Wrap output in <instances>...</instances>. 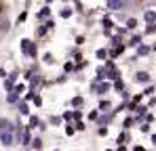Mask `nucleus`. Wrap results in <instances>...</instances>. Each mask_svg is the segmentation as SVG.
<instances>
[{
	"label": "nucleus",
	"mask_w": 156,
	"mask_h": 151,
	"mask_svg": "<svg viewBox=\"0 0 156 151\" xmlns=\"http://www.w3.org/2000/svg\"><path fill=\"white\" fill-rule=\"evenodd\" d=\"M21 50H23V55L32 57V59L38 55V50H36V44H34L32 40H27V38H23V40H21Z\"/></svg>",
	"instance_id": "f257e3e1"
},
{
	"label": "nucleus",
	"mask_w": 156,
	"mask_h": 151,
	"mask_svg": "<svg viewBox=\"0 0 156 151\" xmlns=\"http://www.w3.org/2000/svg\"><path fill=\"white\" fill-rule=\"evenodd\" d=\"M13 141H15L13 130H4V132H0V143H2L4 147H11V145H13Z\"/></svg>",
	"instance_id": "f03ea898"
},
{
	"label": "nucleus",
	"mask_w": 156,
	"mask_h": 151,
	"mask_svg": "<svg viewBox=\"0 0 156 151\" xmlns=\"http://www.w3.org/2000/svg\"><path fill=\"white\" fill-rule=\"evenodd\" d=\"M105 6H108L110 11H122V8L127 6V2H122V0H110Z\"/></svg>",
	"instance_id": "7ed1b4c3"
},
{
	"label": "nucleus",
	"mask_w": 156,
	"mask_h": 151,
	"mask_svg": "<svg viewBox=\"0 0 156 151\" xmlns=\"http://www.w3.org/2000/svg\"><path fill=\"white\" fill-rule=\"evenodd\" d=\"M93 88L97 90V95H105V92H110L112 86H110L108 82H99V84H93Z\"/></svg>",
	"instance_id": "20e7f679"
},
{
	"label": "nucleus",
	"mask_w": 156,
	"mask_h": 151,
	"mask_svg": "<svg viewBox=\"0 0 156 151\" xmlns=\"http://www.w3.org/2000/svg\"><path fill=\"white\" fill-rule=\"evenodd\" d=\"M135 80L141 82V84H146V82H150V74H148V72H137V74H135Z\"/></svg>",
	"instance_id": "39448f33"
},
{
	"label": "nucleus",
	"mask_w": 156,
	"mask_h": 151,
	"mask_svg": "<svg viewBox=\"0 0 156 151\" xmlns=\"http://www.w3.org/2000/svg\"><path fill=\"white\" fill-rule=\"evenodd\" d=\"M32 141H34V139H32V132H30V130H23V139H21V145H26V147H30V145H32Z\"/></svg>",
	"instance_id": "423d86ee"
},
{
	"label": "nucleus",
	"mask_w": 156,
	"mask_h": 151,
	"mask_svg": "<svg viewBox=\"0 0 156 151\" xmlns=\"http://www.w3.org/2000/svg\"><path fill=\"white\" fill-rule=\"evenodd\" d=\"M127 44H129V46H135V49H137V46L141 44V36H139V34H135V36H131V38H129V42H127Z\"/></svg>",
	"instance_id": "0eeeda50"
},
{
	"label": "nucleus",
	"mask_w": 156,
	"mask_h": 151,
	"mask_svg": "<svg viewBox=\"0 0 156 151\" xmlns=\"http://www.w3.org/2000/svg\"><path fill=\"white\" fill-rule=\"evenodd\" d=\"M4 130H13V126L6 118H0V132H4Z\"/></svg>",
	"instance_id": "6e6552de"
},
{
	"label": "nucleus",
	"mask_w": 156,
	"mask_h": 151,
	"mask_svg": "<svg viewBox=\"0 0 156 151\" xmlns=\"http://www.w3.org/2000/svg\"><path fill=\"white\" fill-rule=\"evenodd\" d=\"M148 52H150V46H148V44H139V46H137V59L144 57V55H148Z\"/></svg>",
	"instance_id": "1a4fd4ad"
},
{
	"label": "nucleus",
	"mask_w": 156,
	"mask_h": 151,
	"mask_svg": "<svg viewBox=\"0 0 156 151\" xmlns=\"http://www.w3.org/2000/svg\"><path fill=\"white\" fill-rule=\"evenodd\" d=\"M146 21H148V25H154V21H156V13L154 11H146Z\"/></svg>",
	"instance_id": "9d476101"
},
{
	"label": "nucleus",
	"mask_w": 156,
	"mask_h": 151,
	"mask_svg": "<svg viewBox=\"0 0 156 151\" xmlns=\"http://www.w3.org/2000/svg\"><path fill=\"white\" fill-rule=\"evenodd\" d=\"M38 124H40V120H38L36 116H30V120H27V130H32V128H36Z\"/></svg>",
	"instance_id": "9b49d317"
},
{
	"label": "nucleus",
	"mask_w": 156,
	"mask_h": 151,
	"mask_svg": "<svg viewBox=\"0 0 156 151\" xmlns=\"http://www.w3.org/2000/svg\"><path fill=\"white\" fill-rule=\"evenodd\" d=\"M13 88H15V82H13L11 78H4V90H6V92H11Z\"/></svg>",
	"instance_id": "f8f14e48"
},
{
	"label": "nucleus",
	"mask_w": 156,
	"mask_h": 151,
	"mask_svg": "<svg viewBox=\"0 0 156 151\" xmlns=\"http://www.w3.org/2000/svg\"><path fill=\"white\" fill-rule=\"evenodd\" d=\"M104 27H105V32H112L114 29V21L110 17H104Z\"/></svg>",
	"instance_id": "ddd939ff"
},
{
	"label": "nucleus",
	"mask_w": 156,
	"mask_h": 151,
	"mask_svg": "<svg viewBox=\"0 0 156 151\" xmlns=\"http://www.w3.org/2000/svg\"><path fill=\"white\" fill-rule=\"evenodd\" d=\"M17 101H19V95H17V92L11 90V92L6 95V103H17Z\"/></svg>",
	"instance_id": "4468645a"
},
{
	"label": "nucleus",
	"mask_w": 156,
	"mask_h": 151,
	"mask_svg": "<svg viewBox=\"0 0 156 151\" xmlns=\"http://www.w3.org/2000/svg\"><path fill=\"white\" fill-rule=\"evenodd\" d=\"M122 50H125V44H120V46H116V49H114L112 52H110V59H114V57H118V55H120Z\"/></svg>",
	"instance_id": "2eb2a0df"
},
{
	"label": "nucleus",
	"mask_w": 156,
	"mask_h": 151,
	"mask_svg": "<svg viewBox=\"0 0 156 151\" xmlns=\"http://www.w3.org/2000/svg\"><path fill=\"white\" fill-rule=\"evenodd\" d=\"M19 113H21V116H27V113H30V107H27V103H19Z\"/></svg>",
	"instance_id": "dca6fc26"
},
{
	"label": "nucleus",
	"mask_w": 156,
	"mask_h": 151,
	"mask_svg": "<svg viewBox=\"0 0 156 151\" xmlns=\"http://www.w3.org/2000/svg\"><path fill=\"white\" fill-rule=\"evenodd\" d=\"M49 13H51V8H49V6H42V8H40V13H38V17H40V19H44V17H49Z\"/></svg>",
	"instance_id": "f3484780"
},
{
	"label": "nucleus",
	"mask_w": 156,
	"mask_h": 151,
	"mask_svg": "<svg viewBox=\"0 0 156 151\" xmlns=\"http://www.w3.org/2000/svg\"><path fill=\"white\" fill-rule=\"evenodd\" d=\"M32 147L36 151H40L42 149V139H34V141H32Z\"/></svg>",
	"instance_id": "a211bd4d"
},
{
	"label": "nucleus",
	"mask_w": 156,
	"mask_h": 151,
	"mask_svg": "<svg viewBox=\"0 0 156 151\" xmlns=\"http://www.w3.org/2000/svg\"><path fill=\"white\" fill-rule=\"evenodd\" d=\"M135 27H137V19H135V17L127 19V29H135Z\"/></svg>",
	"instance_id": "6ab92c4d"
},
{
	"label": "nucleus",
	"mask_w": 156,
	"mask_h": 151,
	"mask_svg": "<svg viewBox=\"0 0 156 151\" xmlns=\"http://www.w3.org/2000/svg\"><path fill=\"white\" fill-rule=\"evenodd\" d=\"M110 107H112V103H110V101H101V103H99V109H101V111H108Z\"/></svg>",
	"instance_id": "aec40b11"
},
{
	"label": "nucleus",
	"mask_w": 156,
	"mask_h": 151,
	"mask_svg": "<svg viewBox=\"0 0 156 151\" xmlns=\"http://www.w3.org/2000/svg\"><path fill=\"white\" fill-rule=\"evenodd\" d=\"M122 88H125V82L122 80H116L114 82V90H122Z\"/></svg>",
	"instance_id": "412c9836"
},
{
	"label": "nucleus",
	"mask_w": 156,
	"mask_h": 151,
	"mask_svg": "<svg viewBox=\"0 0 156 151\" xmlns=\"http://www.w3.org/2000/svg\"><path fill=\"white\" fill-rule=\"evenodd\" d=\"M72 118H74L76 122H80V118H82V111H80V109H76V111H72Z\"/></svg>",
	"instance_id": "4be33fe9"
},
{
	"label": "nucleus",
	"mask_w": 156,
	"mask_h": 151,
	"mask_svg": "<svg viewBox=\"0 0 156 151\" xmlns=\"http://www.w3.org/2000/svg\"><path fill=\"white\" fill-rule=\"evenodd\" d=\"M97 120H99V124H104V128H105V124L112 120V116H104V118H97Z\"/></svg>",
	"instance_id": "5701e85b"
},
{
	"label": "nucleus",
	"mask_w": 156,
	"mask_h": 151,
	"mask_svg": "<svg viewBox=\"0 0 156 151\" xmlns=\"http://www.w3.org/2000/svg\"><path fill=\"white\" fill-rule=\"evenodd\" d=\"M61 17H63V19L72 17V8H63V11H61Z\"/></svg>",
	"instance_id": "b1692460"
},
{
	"label": "nucleus",
	"mask_w": 156,
	"mask_h": 151,
	"mask_svg": "<svg viewBox=\"0 0 156 151\" xmlns=\"http://www.w3.org/2000/svg\"><path fill=\"white\" fill-rule=\"evenodd\" d=\"M23 90H26V86H23V84H17V86L13 88V92H17V95H21Z\"/></svg>",
	"instance_id": "393cba45"
},
{
	"label": "nucleus",
	"mask_w": 156,
	"mask_h": 151,
	"mask_svg": "<svg viewBox=\"0 0 156 151\" xmlns=\"http://www.w3.org/2000/svg\"><path fill=\"white\" fill-rule=\"evenodd\" d=\"M97 118H99V111H97V109H93V111L89 113V120H93V122H95Z\"/></svg>",
	"instance_id": "a878e982"
},
{
	"label": "nucleus",
	"mask_w": 156,
	"mask_h": 151,
	"mask_svg": "<svg viewBox=\"0 0 156 151\" xmlns=\"http://www.w3.org/2000/svg\"><path fill=\"white\" fill-rule=\"evenodd\" d=\"M74 132H76V128H74V124H70L68 128H66V134H68V136H72Z\"/></svg>",
	"instance_id": "bb28decb"
},
{
	"label": "nucleus",
	"mask_w": 156,
	"mask_h": 151,
	"mask_svg": "<svg viewBox=\"0 0 156 151\" xmlns=\"http://www.w3.org/2000/svg\"><path fill=\"white\" fill-rule=\"evenodd\" d=\"M131 126H133V118H127V120L122 122V128L127 130V128H131Z\"/></svg>",
	"instance_id": "cd10ccee"
},
{
	"label": "nucleus",
	"mask_w": 156,
	"mask_h": 151,
	"mask_svg": "<svg viewBox=\"0 0 156 151\" xmlns=\"http://www.w3.org/2000/svg\"><path fill=\"white\" fill-rule=\"evenodd\" d=\"M139 130H141L144 134H148V132H150V124H146V122H144V124L139 126Z\"/></svg>",
	"instance_id": "c85d7f7f"
},
{
	"label": "nucleus",
	"mask_w": 156,
	"mask_h": 151,
	"mask_svg": "<svg viewBox=\"0 0 156 151\" xmlns=\"http://www.w3.org/2000/svg\"><path fill=\"white\" fill-rule=\"evenodd\" d=\"M97 57H99V59H105V57H108V50H105V49H99V50H97Z\"/></svg>",
	"instance_id": "c756f323"
},
{
	"label": "nucleus",
	"mask_w": 156,
	"mask_h": 151,
	"mask_svg": "<svg viewBox=\"0 0 156 151\" xmlns=\"http://www.w3.org/2000/svg\"><path fill=\"white\" fill-rule=\"evenodd\" d=\"M72 105H74V107H80V105H82V99H80V97H74V99H72Z\"/></svg>",
	"instance_id": "7c9ffc66"
},
{
	"label": "nucleus",
	"mask_w": 156,
	"mask_h": 151,
	"mask_svg": "<svg viewBox=\"0 0 156 151\" xmlns=\"http://www.w3.org/2000/svg\"><path fill=\"white\" fill-rule=\"evenodd\" d=\"M26 19H27V11H23V13L19 15V19H17V23H23Z\"/></svg>",
	"instance_id": "2f4dec72"
},
{
	"label": "nucleus",
	"mask_w": 156,
	"mask_h": 151,
	"mask_svg": "<svg viewBox=\"0 0 156 151\" xmlns=\"http://www.w3.org/2000/svg\"><path fill=\"white\" fill-rule=\"evenodd\" d=\"M34 105H36V107H42V97L36 95V97H34Z\"/></svg>",
	"instance_id": "473e14b6"
},
{
	"label": "nucleus",
	"mask_w": 156,
	"mask_h": 151,
	"mask_svg": "<svg viewBox=\"0 0 156 151\" xmlns=\"http://www.w3.org/2000/svg\"><path fill=\"white\" fill-rule=\"evenodd\" d=\"M49 122H51V124H55V126H57V124H61V118H59V116H53V118H51V120H49Z\"/></svg>",
	"instance_id": "72a5a7b5"
},
{
	"label": "nucleus",
	"mask_w": 156,
	"mask_h": 151,
	"mask_svg": "<svg viewBox=\"0 0 156 151\" xmlns=\"http://www.w3.org/2000/svg\"><path fill=\"white\" fill-rule=\"evenodd\" d=\"M146 34H156V23L154 25H148V27H146Z\"/></svg>",
	"instance_id": "f704fd0d"
},
{
	"label": "nucleus",
	"mask_w": 156,
	"mask_h": 151,
	"mask_svg": "<svg viewBox=\"0 0 156 151\" xmlns=\"http://www.w3.org/2000/svg\"><path fill=\"white\" fill-rule=\"evenodd\" d=\"M74 128H76V130H80V132H82V130H84V128H87V126L82 124V122H76V124H74Z\"/></svg>",
	"instance_id": "c9c22d12"
},
{
	"label": "nucleus",
	"mask_w": 156,
	"mask_h": 151,
	"mask_svg": "<svg viewBox=\"0 0 156 151\" xmlns=\"http://www.w3.org/2000/svg\"><path fill=\"white\" fill-rule=\"evenodd\" d=\"M34 97H36V95H34V90H30V92H27V95H26V103H27V101H32V99H34Z\"/></svg>",
	"instance_id": "e433bc0d"
},
{
	"label": "nucleus",
	"mask_w": 156,
	"mask_h": 151,
	"mask_svg": "<svg viewBox=\"0 0 156 151\" xmlns=\"http://www.w3.org/2000/svg\"><path fill=\"white\" fill-rule=\"evenodd\" d=\"M44 61H47V63H53V55H51V52L44 55Z\"/></svg>",
	"instance_id": "4c0bfd02"
},
{
	"label": "nucleus",
	"mask_w": 156,
	"mask_h": 151,
	"mask_svg": "<svg viewBox=\"0 0 156 151\" xmlns=\"http://www.w3.org/2000/svg\"><path fill=\"white\" fill-rule=\"evenodd\" d=\"M36 34H38V36H44V34H47V27H38V32H36Z\"/></svg>",
	"instance_id": "58836bf2"
},
{
	"label": "nucleus",
	"mask_w": 156,
	"mask_h": 151,
	"mask_svg": "<svg viewBox=\"0 0 156 151\" xmlns=\"http://www.w3.org/2000/svg\"><path fill=\"white\" fill-rule=\"evenodd\" d=\"M152 92H154V86H148V88L144 90V95H152Z\"/></svg>",
	"instance_id": "ea45409f"
},
{
	"label": "nucleus",
	"mask_w": 156,
	"mask_h": 151,
	"mask_svg": "<svg viewBox=\"0 0 156 151\" xmlns=\"http://www.w3.org/2000/svg\"><path fill=\"white\" fill-rule=\"evenodd\" d=\"M44 27H47V29H53V27H55V21H51V19H49V21H47V25H44Z\"/></svg>",
	"instance_id": "a19ab883"
},
{
	"label": "nucleus",
	"mask_w": 156,
	"mask_h": 151,
	"mask_svg": "<svg viewBox=\"0 0 156 151\" xmlns=\"http://www.w3.org/2000/svg\"><path fill=\"white\" fill-rule=\"evenodd\" d=\"M63 120H72V111H66L63 113Z\"/></svg>",
	"instance_id": "79ce46f5"
},
{
	"label": "nucleus",
	"mask_w": 156,
	"mask_h": 151,
	"mask_svg": "<svg viewBox=\"0 0 156 151\" xmlns=\"http://www.w3.org/2000/svg\"><path fill=\"white\" fill-rule=\"evenodd\" d=\"M99 134H101V136H105V134H108V128H104V126H101V128H99Z\"/></svg>",
	"instance_id": "37998d69"
},
{
	"label": "nucleus",
	"mask_w": 156,
	"mask_h": 151,
	"mask_svg": "<svg viewBox=\"0 0 156 151\" xmlns=\"http://www.w3.org/2000/svg\"><path fill=\"white\" fill-rule=\"evenodd\" d=\"M0 78H6V72H4L2 67H0Z\"/></svg>",
	"instance_id": "c03bdc74"
},
{
	"label": "nucleus",
	"mask_w": 156,
	"mask_h": 151,
	"mask_svg": "<svg viewBox=\"0 0 156 151\" xmlns=\"http://www.w3.org/2000/svg\"><path fill=\"white\" fill-rule=\"evenodd\" d=\"M118 151H127V147H125V145H120V147H118Z\"/></svg>",
	"instance_id": "a18cd8bd"
},
{
	"label": "nucleus",
	"mask_w": 156,
	"mask_h": 151,
	"mask_svg": "<svg viewBox=\"0 0 156 151\" xmlns=\"http://www.w3.org/2000/svg\"><path fill=\"white\" fill-rule=\"evenodd\" d=\"M133 151H146V149H144V147H135Z\"/></svg>",
	"instance_id": "49530a36"
},
{
	"label": "nucleus",
	"mask_w": 156,
	"mask_h": 151,
	"mask_svg": "<svg viewBox=\"0 0 156 151\" xmlns=\"http://www.w3.org/2000/svg\"><path fill=\"white\" fill-rule=\"evenodd\" d=\"M152 143H154V145H156V134H152Z\"/></svg>",
	"instance_id": "de8ad7c7"
},
{
	"label": "nucleus",
	"mask_w": 156,
	"mask_h": 151,
	"mask_svg": "<svg viewBox=\"0 0 156 151\" xmlns=\"http://www.w3.org/2000/svg\"><path fill=\"white\" fill-rule=\"evenodd\" d=\"M105 151H112V149H105Z\"/></svg>",
	"instance_id": "09e8293b"
},
{
	"label": "nucleus",
	"mask_w": 156,
	"mask_h": 151,
	"mask_svg": "<svg viewBox=\"0 0 156 151\" xmlns=\"http://www.w3.org/2000/svg\"><path fill=\"white\" fill-rule=\"evenodd\" d=\"M154 50H156V44H154Z\"/></svg>",
	"instance_id": "8fccbe9b"
},
{
	"label": "nucleus",
	"mask_w": 156,
	"mask_h": 151,
	"mask_svg": "<svg viewBox=\"0 0 156 151\" xmlns=\"http://www.w3.org/2000/svg\"><path fill=\"white\" fill-rule=\"evenodd\" d=\"M55 151H59V149H55Z\"/></svg>",
	"instance_id": "3c124183"
}]
</instances>
